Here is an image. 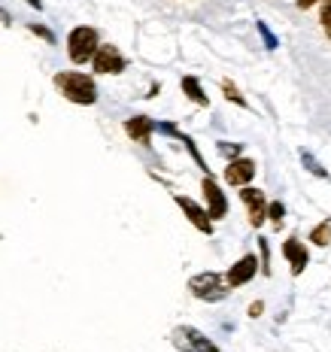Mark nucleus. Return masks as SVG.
<instances>
[{"label": "nucleus", "mask_w": 331, "mask_h": 352, "mask_svg": "<svg viewBox=\"0 0 331 352\" xmlns=\"http://www.w3.org/2000/svg\"><path fill=\"white\" fill-rule=\"evenodd\" d=\"M283 255H286V261H289V267H292V276H301L307 270V264H310V252H307V246L301 243L298 237H289L283 243Z\"/></svg>", "instance_id": "11"}, {"label": "nucleus", "mask_w": 331, "mask_h": 352, "mask_svg": "<svg viewBox=\"0 0 331 352\" xmlns=\"http://www.w3.org/2000/svg\"><path fill=\"white\" fill-rule=\"evenodd\" d=\"M310 243L313 246H328L331 243V222H319L310 231Z\"/></svg>", "instance_id": "16"}, {"label": "nucleus", "mask_w": 331, "mask_h": 352, "mask_svg": "<svg viewBox=\"0 0 331 352\" xmlns=\"http://www.w3.org/2000/svg\"><path fill=\"white\" fill-rule=\"evenodd\" d=\"M316 3H325V0H295L298 10H310V6H316Z\"/></svg>", "instance_id": "24"}, {"label": "nucleus", "mask_w": 331, "mask_h": 352, "mask_svg": "<svg viewBox=\"0 0 331 352\" xmlns=\"http://www.w3.org/2000/svg\"><path fill=\"white\" fill-rule=\"evenodd\" d=\"M31 28V34H36V36H43L46 43H55V34L49 31V28H43V25H28Z\"/></svg>", "instance_id": "22"}, {"label": "nucleus", "mask_w": 331, "mask_h": 352, "mask_svg": "<svg viewBox=\"0 0 331 352\" xmlns=\"http://www.w3.org/2000/svg\"><path fill=\"white\" fill-rule=\"evenodd\" d=\"M92 67H94V73H100V76H116V73H122L128 67V58H125L113 43H100L92 55Z\"/></svg>", "instance_id": "5"}, {"label": "nucleus", "mask_w": 331, "mask_h": 352, "mask_svg": "<svg viewBox=\"0 0 331 352\" xmlns=\"http://www.w3.org/2000/svg\"><path fill=\"white\" fill-rule=\"evenodd\" d=\"M255 274H259V258H255V255H244V258H237L228 267L225 285L228 289H240V285H246L249 280H255Z\"/></svg>", "instance_id": "8"}, {"label": "nucleus", "mask_w": 331, "mask_h": 352, "mask_svg": "<svg viewBox=\"0 0 331 352\" xmlns=\"http://www.w3.org/2000/svg\"><path fill=\"white\" fill-rule=\"evenodd\" d=\"M319 21H322V28H325V34H328V40H331V0L319 3Z\"/></svg>", "instance_id": "19"}, {"label": "nucleus", "mask_w": 331, "mask_h": 352, "mask_svg": "<svg viewBox=\"0 0 331 352\" xmlns=\"http://www.w3.org/2000/svg\"><path fill=\"white\" fill-rule=\"evenodd\" d=\"M301 161H304V167H310L313 176H319V179H328V170H322V164L310 155V152H301Z\"/></svg>", "instance_id": "18"}, {"label": "nucleus", "mask_w": 331, "mask_h": 352, "mask_svg": "<svg viewBox=\"0 0 331 352\" xmlns=\"http://www.w3.org/2000/svg\"><path fill=\"white\" fill-rule=\"evenodd\" d=\"M189 292L197 298V300H207V304H216V300H225L228 298V285H225V276L216 274V270H204V274H195L189 280Z\"/></svg>", "instance_id": "3"}, {"label": "nucleus", "mask_w": 331, "mask_h": 352, "mask_svg": "<svg viewBox=\"0 0 331 352\" xmlns=\"http://www.w3.org/2000/svg\"><path fill=\"white\" fill-rule=\"evenodd\" d=\"M173 201H176V207L186 212L189 222H192L201 234H207V237H210V234H213V222H210L207 210H204L197 201H192V197H186V195H173Z\"/></svg>", "instance_id": "10"}, {"label": "nucleus", "mask_w": 331, "mask_h": 352, "mask_svg": "<svg viewBox=\"0 0 331 352\" xmlns=\"http://www.w3.org/2000/svg\"><path fill=\"white\" fill-rule=\"evenodd\" d=\"M219 85H222V94H225V98H228V100H231V104H234V107H240V109H249V104H246V98H244V94H240V88H237V85H234V82H231V79H222V82H219Z\"/></svg>", "instance_id": "14"}, {"label": "nucleus", "mask_w": 331, "mask_h": 352, "mask_svg": "<svg viewBox=\"0 0 331 352\" xmlns=\"http://www.w3.org/2000/svg\"><path fill=\"white\" fill-rule=\"evenodd\" d=\"M171 343L180 352H219L216 343H213L204 331L192 328V325H176L171 331Z\"/></svg>", "instance_id": "4"}, {"label": "nucleus", "mask_w": 331, "mask_h": 352, "mask_svg": "<svg viewBox=\"0 0 331 352\" xmlns=\"http://www.w3.org/2000/svg\"><path fill=\"white\" fill-rule=\"evenodd\" d=\"M98 46H100V36H98L94 28H88V25H76L67 34V58L73 64L92 61V55H94V49Z\"/></svg>", "instance_id": "2"}, {"label": "nucleus", "mask_w": 331, "mask_h": 352, "mask_svg": "<svg viewBox=\"0 0 331 352\" xmlns=\"http://www.w3.org/2000/svg\"><path fill=\"white\" fill-rule=\"evenodd\" d=\"M261 313H264V304H261V300H255V304H249V316H253V319H259Z\"/></svg>", "instance_id": "23"}, {"label": "nucleus", "mask_w": 331, "mask_h": 352, "mask_svg": "<svg viewBox=\"0 0 331 352\" xmlns=\"http://www.w3.org/2000/svg\"><path fill=\"white\" fill-rule=\"evenodd\" d=\"M180 88H182V94H186V98L192 100V104H197V107H210V98H207V91H204V85L197 82V76H182Z\"/></svg>", "instance_id": "13"}, {"label": "nucleus", "mask_w": 331, "mask_h": 352, "mask_svg": "<svg viewBox=\"0 0 331 352\" xmlns=\"http://www.w3.org/2000/svg\"><path fill=\"white\" fill-rule=\"evenodd\" d=\"M259 252H261V258H259V274L261 276H270V246H268V240L259 237Z\"/></svg>", "instance_id": "17"}, {"label": "nucleus", "mask_w": 331, "mask_h": 352, "mask_svg": "<svg viewBox=\"0 0 331 352\" xmlns=\"http://www.w3.org/2000/svg\"><path fill=\"white\" fill-rule=\"evenodd\" d=\"M55 88L70 104H79V107L98 104V85H94V76H88V73H79V70L55 73Z\"/></svg>", "instance_id": "1"}, {"label": "nucleus", "mask_w": 331, "mask_h": 352, "mask_svg": "<svg viewBox=\"0 0 331 352\" xmlns=\"http://www.w3.org/2000/svg\"><path fill=\"white\" fill-rule=\"evenodd\" d=\"M268 222L279 231V225L286 222V204L283 201H268Z\"/></svg>", "instance_id": "15"}, {"label": "nucleus", "mask_w": 331, "mask_h": 352, "mask_svg": "<svg viewBox=\"0 0 331 352\" xmlns=\"http://www.w3.org/2000/svg\"><path fill=\"white\" fill-rule=\"evenodd\" d=\"M28 6H34V10H43V0H25Z\"/></svg>", "instance_id": "25"}, {"label": "nucleus", "mask_w": 331, "mask_h": 352, "mask_svg": "<svg viewBox=\"0 0 331 352\" xmlns=\"http://www.w3.org/2000/svg\"><path fill=\"white\" fill-rule=\"evenodd\" d=\"M240 201L246 204V212H249V225L253 228H261L268 222V197H264L261 188H253V186H244L240 188Z\"/></svg>", "instance_id": "7"}, {"label": "nucleus", "mask_w": 331, "mask_h": 352, "mask_svg": "<svg viewBox=\"0 0 331 352\" xmlns=\"http://www.w3.org/2000/svg\"><path fill=\"white\" fill-rule=\"evenodd\" d=\"M255 28H259V34H261L264 46H268V49H277V36H274V34H270V28H268V25H264V21H259V25H255Z\"/></svg>", "instance_id": "21"}, {"label": "nucleus", "mask_w": 331, "mask_h": 352, "mask_svg": "<svg viewBox=\"0 0 331 352\" xmlns=\"http://www.w3.org/2000/svg\"><path fill=\"white\" fill-rule=\"evenodd\" d=\"M201 192H204V201H207V216L210 222H219V219L228 216V197L222 195V186L213 179L210 173H204V182H201Z\"/></svg>", "instance_id": "6"}, {"label": "nucleus", "mask_w": 331, "mask_h": 352, "mask_svg": "<svg viewBox=\"0 0 331 352\" xmlns=\"http://www.w3.org/2000/svg\"><path fill=\"white\" fill-rule=\"evenodd\" d=\"M152 131H156V122H152L149 116H131V119L125 122V134H128L131 140H137V143L149 146Z\"/></svg>", "instance_id": "12"}, {"label": "nucleus", "mask_w": 331, "mask_h": 352, "mask_svg": "<svg viewBox=\"0 0 331 352\" xmlns=\"http://www.w3.org/2000/svg\"><path fill=\"white\" fill-rule=\"evenodd\" d=\"M255 173H259V170H255V161L240 155V158H231V161H228V167H225L222 176H225L228 186L244 188V186H249V182L255 179Z\"/></svg>", "instance_id": "9"}, {"label": "nucleus", "mask_w": 331, "mask_h": 352, "mask_svg": "<svg viewBox=\"0 0 331 352\" xmlns=\"http://www.w3.org/2000/svg\"><path fill=\"white\" fill-rule=\"evenodd\" d=\"M219 152L231 161V158H240V152H244V146L240 143H219Z\"/></svg>", "instance_id": "20"}]
</instances>
